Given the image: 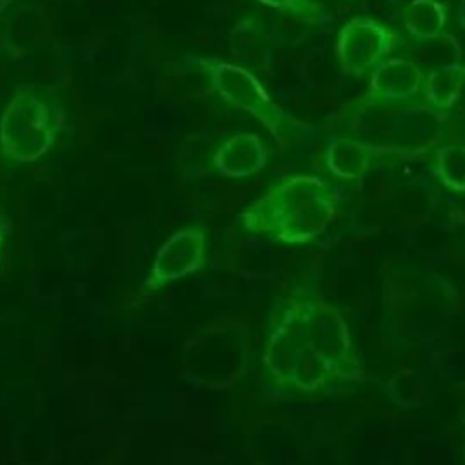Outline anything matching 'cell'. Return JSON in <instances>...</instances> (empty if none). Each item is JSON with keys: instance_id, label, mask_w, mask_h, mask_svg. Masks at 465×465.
<instances>
[{"instance_id": "obj_1", "label": "cell", "mask_w": 465, "mask_h": 465, "mask_svg": "<svg viewBox=\"0 0 465 465\" xmlns=\"http://www.w3.org/2000/svg\"><path fill=\"white\" fill-rule=\"evenodd\" d=\"M336 213L331 183L320 176L287 174L243 207L240 223L247 232L285 245H303L325 232Z\"/></svg>"}, {"instance_id": "obj_2", "label": "cell", "mask_w": 465, "mask_h": 465, "mask_svg": "<svg viewBox=\"0 0 465 465\" xmlns=\"http://www.w3.org/2000/svg\"><path fill=\"white\" fill-rule=\"evenodd\" d=\"M262 376L282 396H325L343 391L336 374L311 347L291 291L274 303L269 316Z\"/></svg>"}, {"instance_id": "obj_3", "label": "cell", "mask_w": 465, "mask_h": 465, "mask_svg": "<svg viewBox=\"0 0 465 465\" xmlns=\"http://www.w3.org/2000/svg\"><path fill=\"white\" fill-rule=\"evenodd\" d=\"M65 111L54 89L42 84H18L0 113V160L5 165H29L56 143Z\"/></svg>"}, {"instance_id": "obj_4", "label": "cell", "mask_w": 465, "mask_h": 465, "mask_svg": "<svg viewBox=\"0 0 465 465\" xmlns=\"http://www.w3.org/2000/svg\"><path fill=\"white\" fill-rule=\"evenodd\" d=\"M187 62L202 71L225 104L254 116L278 143L287 145L305 131L307 125L280 107L247 67L214 56H187Z\"/></svg>"}, {"instance_id": "obj_5", "label": "cell", "mask_w": 465, "mask_h": 465, "mask_svg": "<svg viewBox=\"0 0 465 465\" xmlns=\"http://www.w3.org/2000/svg\"><path fill=\"white\" fill-rule=\"evenodd\" d=\"M291 292L314 352L331 367L343 389L361 383L363 365L341 311L312 285H296Z\"/></svg>"}, {"instance_id": "obj_6", "label": "cell", "mask_w": 465, "mask_h": 465, "mask_svg": "<svg viewBox=\"0 0 465 465\" xmlns=\"http://www.w3.org/2000/svg\"><path fill=\"white\" fill-rule=\"evenodd\" d=\"M400 45L394 29L371 16L347 20L336 36V58L343 73L361 76L372 71Z\"/></svg>"}, {"instance_id": "obj_7", "label": "cell", "mask_w": 465, "mask_h": 465, "mask_svg": "<svg viewBox=\"0 0 465 465\" xmlns=\"http://www.w3.org/2000/svg\"><path fill=\"white\" fill-rule=\"evenodd\" d=\"M205 249L207 232L202 223H191L174 231L158 247L143 289L153 292L200 271L205 265Z\"/></svg>"}, {"instance_id": "obj_8", "label": "cell", "mask_w": 465, "mask_h": 465, "mask_svg": "<svg viewBox=\"0 0 465 465\" xmlns=\"http://www.w3.org/2000/svg\"><path fill=\"white\" fill-rule=\"evenodd\" d=\"M425 73L409 58H385L371 73L367 93L356 105L409 102L421 93Z\"/></svg>"}, {"instance_id": "obj_9", "label": "cell", "mask_w": 465, "mask_h": 465, "mask_svg": "<svg viewBox=\"0 0 465 465\" xmlns=\"http://www.w3.org/2000/svg\"><path fill=\"white\" fill-rule=\"evenodd\" d=\"M269 160V149L256 133H236L223 138L211 153V167L223 178H249Z\"/></svg>"}, {"instance_id": "obj_10", "label": "cell", "mask_w": 465, "mask_h": 465, "mask_svg": "<svg viewBox=\"0 0 465 465\" xmlns=\"http://www.w3.org/2000/svg\"><path fill=\"white\" fill-rule=\"evenodd\" d=\"M374 147L376 145L358 136H334L329 140L323 153L325 169L338 180L356 182L369 173Z\"/></svg>"}, {"instance_id": "obj_11", "label": "cell", "mask_w": 465, "mask_h": 465, "mask_svg": "<svg viewBox=\"0 0 465 465\" xmlns=\"http://www.w3.org/2000/svg\"><path fill=\"white\" fill-rule=\"evenodd\" d=\"M465 85V65L461 62L441 64L432 67L421 84L423 100L440 113H449L461 98Z\"/></svg>"}, {"instance_id": "obj_12", "label": "cell", "mask_w": 465, "mask_h": 465, "mask_svg": "<svg viewBox=\"0 0 465 465\" xmlns=\"http://www.w3.org/2000/svg\"><path fill=\"white\" fill-rule=\"evenodd\" d=\"M447 16V7L440 0H411L401 11L407 35L418 42L443 38Z\"/></svg>"}, {"instance_id": "obj_13", "label": "cell", "mask_w": 465, "mask_h": 465, "mask_svg": "<svg viewBox=\"0 0 465 465\" xmlns=\"http://www.w3.org/2000/svg\"><path fill=\"white\" fill-rule=\"evenodd\" d=\"M267 33L256 16H243L231 33V56L236 62H254L267 49Z\"/></svg>"}, {"instance_id": "obj_14", "label": "cell", "mask_w": 465, "mask_h": 465, "mask_svg": "<svg viewBox=\"0 0 465 465\" xmlns=\"http://www.w3.org/2000/svg\"><path fill=\"white\" fill-rule=\"evenodd\" d=\"M434 174L452 193H465V143H443L434 151Z\"/></svg>"}, {"instance_id": "obj_15", "label": "cell", "mask_w": 465, "mask_h": 465, "mask_svg": "<svg viewBox=\"0 0 465 465\" xmlns=\"http://www.w3.org/2000/svg\"><path fill=\"white\" fill-rule=\"evenodd\" d=\"M258 2L276 9L280 13H287L292 18L311 24V25L329 24V20H331L329 9L316 0H258Z\"/></svg>"}, {"instance_id": "obj_16", "label": "cell", "mask_w": 465, "mask_h": 465, "mask_svg": "<svg viewBox=\"0 0 465 465\" xmlns=\"http://www.w3.org/2000/svg\"><path fill=\"white\" fill-rule=\"evenodd\" d=\"M7 231H9V218H7L5 211L0 205V256H2V247H4V242H5Z\"/></svg>"}, {"instance_id": "obj_17", "label": "cell", "mask_w": 465, "mask_h": 465, "mask_svg": "<svg viewBox=\"0 0 465 465\" xmlns=\"http://www.w3.org/2000/svg\"><path fill=\"white\" fill-rule=\"evenodd\" d=\"M458 22L465 29V0H458Z\"/></svg>"}, {"instance_id": "obj_18", "label": "cell", "mask_w": 465, "mask_h": 465, "mask_svg": "<svg viewBox=\"0 0 465 465\" xmlns=\"http://www.w3.org/2000/svg\"><path fill=\"white\" fill-rule=\"evenodd\" d=\"M13 0H0V16L5 13V9L11 5Z\"/></svg>"}, {"instance_id": "obj_19", "label": "cell", "mask_w": 465, "mask_h": 465, "mask_svg": "<svg viewBox=\"0 0 465 465\" xmlns=\"http://www.w3.org/2000/svg\"><path fill=\"white\" fill-rule=\"evenodd\" d=\"M463 460H465V449H463Z\"/></svg>"}]
</instances>
